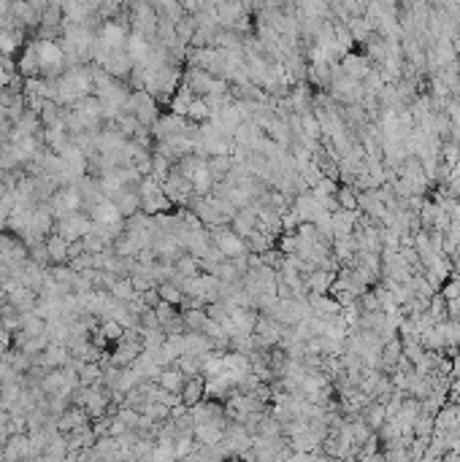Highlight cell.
I'll return each mask as SVG.
<instances>
[{"label": "cell", "instance_id": "1", "mask_svg": "<svg viewBox=\"0 0 460 462\" xmlns=\"http://www.w3.org/2000/svg\"><path fill=\"white\" fill-rule=\"evenodd\" d=\"M92 227H95V222H92L90 216H84V214L62 216V219L54 222V232H57L60 238H65L68 244H76V241H81L84 235H90Z\"/></svg>", "mask_w": 460, "mask_h": 462}, {"label": "cell", "instance_id": "2", "mask_svg": "<svg viewBox=\"0 0 460 462\" xmlns=\"http://www.w3.org/2000/svg\"><path fill=\"white\" fill-rule=\"evenodd\" d=\"M212 244H214V249L225 257V260H236V257H244L246 254V241L244 238H238L230 227H219V230H214Z\"/></svg>", "mask_w": 460, "mask_h": 462}, {"label": "cell", "instance_id": "3", "mask_svg": "<svg viewBox=\"0 0 460 462\" xmlns=\"http://www.w3.org/2000/svg\"><path fill=\"white\" fill-rule=\"evenodd\" d=\"M90 219L98 225V227H117V230H125V216L120 214L117 203L111 201H100L90 206Z\"/></svg>", "mask_w": 460, "mask_h": 462}, {"label": "cell", "instance_id": "4", "mask_svg": "<svg viewBox=\"0 0 460 462\" xmlns=\"http://www.w3.org/2000/svg\"><path fill=\"white\" fill-rule=\"evenodd\" d=\"M154 384L160 386V389H166L171 395H179L182 398V389L187 384V376H184L179 368H163L160 370V376L154 379Z\"/></svg>", "mask_w": 460, "mask_h": 462}, {"label": "cell", "instance_id": "5", "mask_svg": "<svg viewBox=\"0 0 460 462\" xmlns=\"http://www.w3.org/2000/svg\"><path fill=\"white\" fill-rule=\"evenodd\" d=\"M44 244H46L49 262H54V265H68V262H71V244H68L65 238H60L57 232H52Z\"/></svg>", "mask_w": 460, "mask_h": 462}, {"label": "cell", "instance_id": "6", "mask_svg": "<svg viewBox=\"0 0 460 462\" xmlns=\"http://www.w3.org/2000/svg\"><path fill=\"white\" fill-rule=\"evenodd\" d=\"M203 398H206V384L198 379H187V384H184L182 389V405H187V408H195L198 403H203Z\"/></svg>", "mask_w": 460, "mask_h": 462}, {"label": "cell", "instance_id": "7", "mask_svg": "<svg viewBox=\"0 0 460 462\" xmlns=\"http://www.w3.org/2000/svg\"><path fill=\"white\" fill-rule=\"evenodd\" d=\"M157 295H160V300L163 303H168V306H184V300H187V295L179 284H173V281H166V284H160L157 287Z\"/></svg>", "mask_w": 460, "mask_h": 462}, {"label": "cell", "instance_id": "8", "mask_svg": "<svg viewBox=\"0 0 460 462\" xmlns=\"http://www.w3.org/2000/svg\"><path fill=\"white\" fill-rule=\"evenodd\" d=\"M336 201L341 211H360L357 208V189L352 184H341L336 192Z\"/></svg>", "mask_w": 460, "mask_h": 462}, {"label": "cell", "instance_id": "9", "mask_svg": "<svg viewBox=\"0 0 460 462\" xmlns=\"http://www.w3.org/2000/svg\"><path fill=\"white\" fill-rule=\"evenodd\" d=\"M439 160L447 165V170L458 168V162H460V143L458 141H452V138L444 141V143H442V152H439Z\"/></svg>", "mask_w": 460, "mask_h": 462}, {"label": "cell", "instance_id": "10", "mask_svg": "<svg viewBox=\"0 0 460 462\" xmlns=\"http://www.w3.org/2000/svg\"><path fill=\"white\" fill-rule=\"evenodd\" d=\"M11 346H14V336H11L6 327H0V357L8 355V352H11Z\"/></svg>", "mask_w": 460, "mask_h": 462}, {"label": "cell", "instance_id": "11", "mask_svg": "<svg viewBox=\"0 0 460 462\" xmlns=\"http://www.w3.org/2000/svg\"><path fill=\"white\" fill-rule=\"evenodd\" d=\"M458 168H460V162H458Z\"/></svg>", "mask_w": 460, "mask_h": 462}]
</instances>
